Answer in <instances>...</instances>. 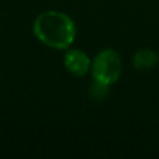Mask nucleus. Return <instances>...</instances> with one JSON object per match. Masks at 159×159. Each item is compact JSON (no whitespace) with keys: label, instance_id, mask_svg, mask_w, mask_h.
<instances>
[{"label":"nucleus","instance_id":"1","mask_svg":"<svg viewBox=\"0 0 159 159\" xmlns=\"http://www.w3.org/2000/svg\"><path fill=\"white\" fill-rule=\"evenodd\" d=\"M32 32L35 38L46 48L67 50L75 41L77 25L64 11L48 10L38 14L34 20Z\"/></svg>","mask_w":159,"mask_h":159},{"label":"nucleus","instance_id":"2","mask_svg":"<svg viewBox=\"0 0 159 159\" xmlns=\"http://www.w3.org/2000/svg\"><path fill=\"white\" fill-rule=\"evenodd\" d=\"M123 71V60L115 49L105 48L93 56L91 61V77L93 81L112 87L119 81Z\"/></svg>","mask_w":159,"mask_h":159},{"label":"nucleus","instance_id":"3","mask_svg":"<svg viewBox=\"0 0 159 159\" xmlns=\"http://www.w3.org/2000/svg\"><path fill=\"white\" fill-rule=\"evenodd\" d=\"M91 61H92V59L84 50L77 49V48H69L64 53L63 66L71 75L82 78L89 74Z\"/></svg>","mask_w":159,"mask_h":159},{"label":"nucleus","instance_id":"4","mask_svg":"<svg viewBox=\"0 0 159 159\" xmlns=\"http://www.w3.org/2000/svg\"><path fill=\"white\" fill-rule=\"evenodd\" d=\"M131 63L137 71H151L159 63V55L149 48H141L133 55Z\"/></svg>","mask_w":159,"mask_h":159},{"label":"nucleus","instance_id":"5","mask_svg":"<svg viewBox=\"0 0 159 159\" xmlns=\"http://www.w3.org/2000/svg\"><path fill=\"white\" fill-rule=\"evenodd\" d=\"M109 91H110V85L101 84V82H96L93 80L89 85V95L95 101H103L109 95Z\"/></svg>","mask_w":159,"mask_h":159}]
</instances>
